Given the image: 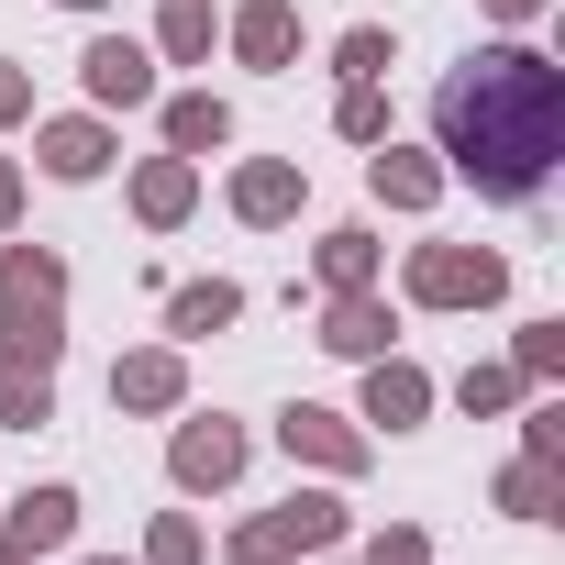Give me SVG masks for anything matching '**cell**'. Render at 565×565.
Here are the masks:
<instances>
[{
  "label": "cell",
  "instance_id": "1",
  "mask_svg": "<svg viewBox=\"0 0 565 565\" xmlns=\"http://www.w3.org/2000/svg\"><path fill=\"white\" fill-rule=\"evenodd\" d=\"M433 156L477 200H543L565 156V67L543 45H488L433 89Z\"/></svg>",
  "mask_w": 565,
  "mask_h": 565
},
{
  "label": "cell",
  "instance_id": "2",
  "mask_svg": "<svg viewBox=\"0 0 565 565\" xmlns=\"http://www.w3.org/2000/svg\"><path fill=\"white\" fill-rule=\"evenodd\" d=\"M399 289H411V311H499L510 300V255H488V244H411Z\"/></svg>",
  "mask_w": 565,
  "mask_h": 565
},
{
  "label": "cell",
  "instance_id": "3",
  "mask_svg": "<svg viewBox=\"0 0 565 565\" xmlns=\"http://www.w3.org/2000/svg\"><path fill=\"white\" fill-rule=\"evenodd\" d=\"M277 444H289V466H322V477H366L377 466V433L355 411H322V399H289L277 411Z\"/></svg>",
  "mask_w": 565,
  "mask_h": 565
},
{
  "label": "cell",
  "instance_id": "4",
  "mask_svg": "<svg viewBox=\"0 0 565 565\" xmlns=\"http://www.w3.org/2000/svg\"><path fill=\"white\" fill-rule=\"evenodd\" d=\"M255 466V433L244 422H222V411H189L178 433H167V477L189 488V499H211V488H233Z\"/></svg>",
  "mask_w": 565,
  "mask_h": 565
},
{
  "label": "cell",
  "instance_id": "5",
  "mask_svg": "<svg viewBox=\"0 0 565 565\" xmlns=\"http://www.w3.org/2000/svg\"><path fill=\"white\" fill-rule=\"evenodd\" d=\"M433 399H444V388H433V377H422V366H411V355L388 344V355H366L355 422H366V433H422V422H433Z\"/></svg>",
  "mask_w": 565,
  "mask_h": 565
},
{
  "label": "cell",
  "instance_id": "6",
  "mask_svg": "<svg viewBox=\"0 0 565 565\" xmlns=\"http://www.w3.org/2000/svg\"><path fill=\"white\" fill-rule=\"evenodd\" d=\"M78 89H89V111H145V100H156V45H134V34H89Z\"/></svg>",
  "mask_w": 565,
  "mask_h": 565
},
{
  "label": "cell",
  "instance_id": "7",
  "mask_svg": "<svg viewBox=\"0 0 565 565\" xmlns=\"http://www.w3.org/2000/svg\"><path fill=\"white\" fill-rule=\"evenodd\" d=\"M366 189H377V211H411V222H422V211H433L455 178H444V156H433V145L377 134V145H366Z\"/></svg>",
  "mask_w": 565,
  "mask_h": 565
},
{
  "label": "cell",
  "instance_id": "8",
  "mask_svg": "<svg viewBox=\"0 0 565 565\" xmlns=\"http://www.w3.org/2000/svg\"><path fill=\"white\" fill-rule=\"evenodd\" d=\"M300 200H311V167L300 156H244L233 167V222H255V233L300 222Z\"/></svg>",
  "mask_w": 565,
  "mask_h": 565
},
{
  "label": "cell",
  "instance_id": "9",
  "mask_svg": "<svg viewBox=\"0 0 565 565\" xmlns=\"http://www.w3.org/2000/svg\"><path fill=\"white\" fill-rule=\"evenodd\" d=\"M0 543H12L23 565H34V554H67V543H78V488H67V477L23 488L12 510H0Z\"/></svg>",
  "mask_w": 565,
  "mask_h": 565
},
{
  "label": "cell",
  "instance_id": "10",
  "mask_svg": "<svg viewBox=\"0 0 565 565\" xmlns=\"http://www.w3.org/2000/svg\"><path fill=\"white\" fill-rule=\"evenodd\" d=\"M222 45H233L255 78H289V67H300V0H244V12L222 23Z\"/></svg>",
  "mask_w": 565,
  "mask_h": 565
},
{
  "label": "cell",
  "instance_id": "11",
  "mask_svg": "<svg viewBox=\"0 0 565 565\" xmlns=\"http://www.w3.org/2000/svg\"><path fill=\"white\" fill-rule=\"evenodd\" d=\"M122 145H111V122L100 111H67V122H34V167L56 178V189H89L100 167H111Z\"/></svg>",
  "mask_w": 565,
  "mask_h": 565
},
{
  "label": "cell",
  "instance_id": "12",
  "mask_svg": "<svg viewBox=\"0 0 565 565\" xmlns=\"http://www.w3.org/2000/svg\"><path fill=\"white\" fill-rule=\"evenodd\" d=\"M311 344H322V355H344V366H366V355H388V344H399V311H388L377 289H333Z\"/></svg>",
  "mask_w": 565,
  "mask_h": 565
},
{
  "label": "cell",
  "instance_id": "13",
  "mask_svg": "<svg viewBox=\"0 0 565 565\" xmlns=\"http://www.w3.org/2000/svg\"><path fill=\"white\" fill-rule=\"evenodd\" d=\"M111 411H189V355L178 344H134V355H111Z\"/></svg>",
  "mask_w": 565,
  "mask_h": 565
},
{
  "label": "cell",
  "instance_id": "14",
  "mask_svg": "<svg viewBox=\"0 0 565 565\" xmlns=\"http://www.w3.org/2000/svg\"><path fill=\"white\" fill-rule=\"evenodd\" d=\"M0 366L56 377V366H67V311H45V300H0Z\"/></svg>",
  "mask_w": 565,
  "mask_h": 565
},
{
  "label": "cell",
  "instance_id": "15",
  "mask_svg": "<svg viewBox=\"0 0 565 565\" xmlns=\"http://www.w3.org/2000/svg\"><path fill=\"white\" fill-rule=\"evenodd\" d=\"M189 211H200V167H189V156H145V167H134V222H145V233H178Z\"/></svg>",
  "mask_w": 565,
  "mask_h": 565
},
{
  "label": "cell",
  "instance_id": "16",
  "mask_svg": "<svg viewBox=\"0 0 565 565\" xmlns=\"http://www.w3.org/2000/svg\"><path fill=\"white\" fill-rule=\"evenodd\" d=\"M311 266H322V300H333V289H377L388 244H377V222H333V233L311 244Z\"/></svg>",
  "mask_w": 565,
  "mask_h": 565
},
{
  "label": "cell",
  "instance_id": "17",
  "mask_svg": "<svg viewBox=\"0 0 565 565\" xmlns=\"http://www.w3.org/2000/svg\"><path fill=\"white\" fill-rule=\"evenodd\" d=\"M277 532H289V554H333V543H355V510L333 488H289L277 499Z\"/></svg>",
  "mask_w": 565,
  "mask_h": 565
},
{
  "label": "cell",
  "instance_id": "18",
  "mask_svg": "<svg viewBox=\"0 0 565 565\" xmlns=\"http://www.w3.org/2000/svg\"><path fill=\"white\" fill-rule=\"evenodd\" d=\"M222 145H233V100H222V89H178V100H167V156L200 167V156H222Z\"/></svg>",
  "mask_w": 565,
  "mask_h": 565
},
{
  "label": "cell",
  "instance_id": "19",
  "mask_svg": "<svg viewBox=\"0 0 565 565\" xmlns=\"http://www.w3.org/2000/svg\"><path fill=\"white\" fill-rule=\"evenodd\" d=\"M233 322H244V289H233V277H189V289H167V333H178V344L233 333Z\"/></svg>",
  "mask_w": 565,
  "mask_h": 565
},
{
  "label": "cell",
  "instance_id": "20",
  "mask_svg": "<svg viewBox=\"0 0 565 565\" xmlns=\"http://www.w3.org/2000/svg\"><path fill=\"white\" fill-rule=\"evenodd\" d=\"M0 300H45V311H67V255H56V244H0Z\"/></svg>",
  "mask_w": 565,
  "mask_h": 565
},
{
  "label": "cell",
  "instance_id": "21",
  "mask_svg": "<svg viewBox=\"0 0 565 565\" xmlns=\"http://www.w3.org/2000/svg\"><path fill=\"white\" fill-rule=\"evenodd\" d=\"M211 45H222V12H211V0H167V12H156V56H167V67H211Z\"/></svg>",
  "mask_w": 565,
  "mask_h": 565
},
{
  "label": "cell",
  "instance_id": "22",
  "mask_svg": "<svg viewBox=\"0 0 565 565\" xmlns=\"http://www.w3.org/2000/svg\"><path fill=\"white\" fill-rule=\"evenodd\" d=\"M488 499H499V510H510V521H565V510H554V466H543V455H510V466H499V488H488Z\"/></svg>",
  "mask_w": 565,
  "mask_h": 565
},
{
  "label": "cell",
  "instance_id": "23",
  "mask_svg": "<svg viewBox=\"0 0 565 565\" xmlns=\"http://www.w3.org/2000/svg\"><path fill=\"white\" fill-rule=\"evenodd\" d=\"M521 399H532L521 366H466V377H455V411H466V422H499V411H521Z\"/></svg>",
  "mask_w": 565,
  "mask_h": 565
},
{
  "label": "cell",
  "instance_id": "24",
  "mask_svg": "<svg viewBox=\"0 0 565 565\" xmlns=\"http://www.w3.org/2000/svg\"><path fill=\"white\" fill-rule=\"evenodd\" d=\"M45 422H56V377L0 366V433H45Z\"/></svg>",
  "mask_w": 565,
  "mask_h": 565
},
{
  "label": "cell",
  "instance_id": "25",
  "mask_svg": "<svg viewBox=\"0 0 565 565\" xmlns=\"http://www.w3.org/2000/svg\"><path fill=\"white\" fill-rule=\"evenodd\" d=\"M399 67V34L388 23H355V34H333V78L355 89V78H388Z\"/></svg>",
  "mask_w": 565,
  "mask_h": 565
},
{
  "label": "cell",
  "instance_id": "26",
  "mask_svg": "<svg viewBox=\"0 0 565 565\" xmlns=\"http://www.w3.org/2000/svg\"><path fill=\"white\" fill-rule=\"evenodd\" d=\"M145 565H211L200 510H156V521H145Z\"/></svg>",
  "mask_w": 565,
  "mask_h": 565
},
{
  "label": "cell",
  "instance_id": "27",
  "mask_svg": "<svg viewBox=\"0 0 565 565\" xmlns=\"http://www.w3.org/2000/svg\"><path fill=\"white\" fill-rule=\"evenodd\" d=\"M333 134H344V145H377V134H388V78H355V89L333 100Z\"/></svg>",
  "mask_w": 565,
  "mask_h": 565
},
{
  "label": "cell",
  "instance_id": "28",
  "mask_svg": "<svg viewBox=\"0 0 565 565\" xmlns=\"http://www.w3.org/2000/svg\"><path fill=\"white\" fill-rule=\"evenodd\" d=\"M510 366H521L532 388H554V377H565V322H521V344H510Z\"/></svg>",
  "mask_w": 565,
  "mask_h": 565
},
{
  "label": "cell",
  "instance_id": "29",
  "mask_svg": "<svg viewBox=\"0 0 565 565\" xmlns=\"http://www.w3.org/2000/svg\"><path fill=\"white\" fill-rule=\"evenodd\" d=\"M222 565H300V554H289V532H277V510H255V521L222 543Z\"/></svg>",
  "mask_w": 565,
  "mask_h": 565
},
{
  "label": "cell",
  "instance_id": "30",
  "mask_svg": "<svg viewBox=\"0 0 565 565\" xmlns=\"http://www.w3.org/2000/svg\"><path fill=\"white\" fill-rule=\"evenodd\" d=\"M355 565H433V532H422V521H377Z\"/></svg>",
  "mask_w": 565,
  "mask_h": 565
},
{
  "label": "cell",
  "instance_id": "31",
  "mask_svg": "<svg viewBox=\"0 0 565 565\" xmlns=\"http://www.w3.org/2000/svg\"><path fill=\"white\" fill-rule=\"evenodd\" d=\"M521 455L565 466V399H521Z\"/></svg>",
  "mask_w": 565,
  "mask_h": 565
},
{
  "label": "cell",
  "instance_id": "32",
  "mask_svg": "<svg viewBox=\"0 0 565 565\" xmlns=\"http://www.w3.org/2000/svg\"><path fill=\"white\" fill-rule=\"evenodd\" d=\"M12 122H34V78H23L12 56H0V134H12Z\"/></svg>",
  "mask_w": 565,
  "mask_h": 565
},
{
  "label": "cell",
  "instance_id": "33",
  "mask_svg": "<svg viewBox=\"0 0 565 565\" xmlns=\"http://www.w3.org/2000/svg\"><path fill=\"white\" fill-rule=\"evenodd\" d=\"M23 222V156H0V233Z\"/></svg>",
  "mask_w": 565,
  "mask_h": 565
},
{
  "label": "cell",
  "instance_id": "34",
  "mask_svg": "<svg viewBox=\"0 0 565 565\" xmlns=\"http://www.w3.org/2000/svg\"><path fill=\"white\" fill-rule=\"evenodd\" d=\"M477 12H488V23H543L554 0H477Z\"/></svg>",
  "mask_w": 565,
  "mask_h": 565
},
{
  "label": "cell",
  "instance_id": "35",
  "mask_svg": "<svg viewBox=\"0 0 565 565\" xmlns=\"http://www.w3.org/2000/svg\"><path fill=\"white\" fill-rule=\"evenodd\" d=\"M67 565H134V554H67Z\"/></svg>",
  "mask_w": 565,
  "mask_h": 565
},
{
  "label": "cell",
  "instance_id": "36",
  "mask_svg": "<svg viewBox=\"0 0 565 565\" xmlns=\"http://www.w3.org/2000/svg\"><path fill=\"white\" fill-rule=\"evenodd\" d=\"M56 12H111V0H56Z\"/></svg>",
  "mask_w": 565,
  "mask_h": 565
},
{
  "label": "cell",
  "instance_id": "37",
  "mask_svg": "<svg viewBox=\"0 0 565 565\" xmlns=\"http://www.w3.org/2000/svg\"><path fill=\"white\" fill-rule=\"evenodd\" d=\"M0 565H23V554H12V543H0Z\"/></svg>",
  "mask_w": 565,
  "mask_h": 565
},
{
  "label": "cell",
  "instance_id": "38",
  "mask_svg": "<svg viewBox=\"0 0 565 565\" xmlns=\"http://www.w3.org/2000/svg\"><path fill=\"white\" fill-rule=\"evenodd\" d=\"M311 565H333V554H311Z\"/></svg>",
  "mask_w": 565,
  "mask_h": 565
}]
</instances>
